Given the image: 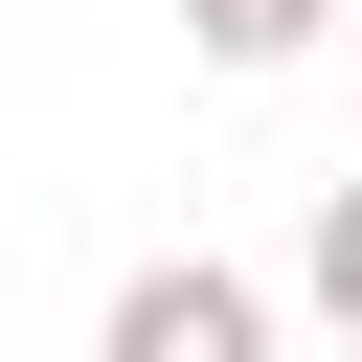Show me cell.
I'll return each mask as SVG.
<instances>
[{"label":"cell","instance_id":"obj_2","mask_svg":"<svg viewBox=\"0 0 362 362\" xmlns=\"http://www.w3.org/2000/svg\"><path fill=\"white\" fill-rule=\"evenodd\" d=\"M317 23H339V0H181V45H204V68H294Z\"/></svg>","mask_w":362,"mask_h":362},{"label":"cell","instance_id":"obj_1","mask_svg":"<svg viewBox=\"0 0 362 362\" xmlns=\"http://www.w3.org/2000/svg\"><path fill=\"white\" fill-rule=\"evenodd\" d=\"M90 362H272V294L226 272V249H158L136 294H113V339Z\"/></svg>","mask_w":362,"mask_h":362},{"label":"cell","instance_id":"obj_3","mask_svg":"<svg viewBox=\"0 0 362 362\" xmlns=\"http://www.w3.org/2000/svg\"><path fill=\"white\" fill-rule=\"evenodd\" d=\"M294 294H317V317L362 339V181H317V249H294Z\"/></svg>","mask_w":362,"mask_h":362}]
</instances>
